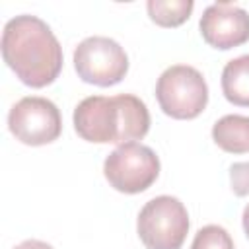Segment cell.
Returning <instances> with one entry per match:
<instances>
[{
	"label": "cell",
	"mask_w": 249,
	"mask_h": 249,
	"mask_svg": "<svg viewBox=\"0 0 249 249\" xmlns=\"http://www.w3.org/2000/svg\"><path fill=\"white\" fill-rule=\"evenodd\" d=\"M191 0H148L146 10L150 19L160 27H179L193 12Z\"/></svg>",
	"instance_id": "cell-11"
},
{
	"label": "cell",
	"mask_w": 249,
	"mask_h": 249,
	"mask_svg": "<svg viewBox=\"0 0 249 249\" xmlns=\"http://www.w3.org/2000/svg\"><path fill=\"white\" fill-rule=\"evenodd\" d=\"M212 140L228 154L249 152V117L224 115L212 126Z\"/></svg>",
	"instance_id": "cell-9"
},
{
	"label": "cell",
	"mask_w": 249,
	"mask_h": 249,
	"mask_svg": "<svg viewBox=\"0 0 249 249\" xmlns=\"http://www.w3.org/2000/svg\"><path fill=\"white\" fill-rule=\"evenodd\" d=\"M136 230L146 249H181L189 233L187 208L175 196H156L142 206Z\"/></svg>",
	"instance_id": "cell-4"
},
{
	"label": "cell",
	"mask_w": 249,
	"mask_h": 249,
	"mask_svg": "<svg viewBox=\"0 0 249 249\" xmlns=\"http://www.w3.org/2000/svg\"><path fill=\"white\" fill-rule=\"evenodd\" d=\"M230 185L235 196L249 195V161H237L230 167Z\"/></svg>",
	"instance_id": "cell-13"
},
{
	"label": "cell",
	"mask_w": 249,
	"mask_h": 249,
	"mask_svg": "<svg viewBox=\"0 0 249 249\" xmlns=\"http://www.w3.org/2000/svg\"><path fill=\"white\" fill-rule=\"evenodd\" d=\"M156 99L167 117L189 121L204 111L208 103V86L196 68L189 64H173L158 78Z\"/></svg>",
	"instance_id": "cell-3"
},
{
	"label": "cell",
	"mask_w": 249,
	"mask_h": 249,
	"mask_svg": "<svg viewBox=\"0 0 249 249\" xmlns=\"http://www.w3.org/2000/svg\"><path fill=\"white\" fill-rule=\"evenodd\" d=\"M191 249H235V247L231 235L222 226L208 224L196 231Z\"/></svg>",
	"instance_id": "cell-12"
},
{
	"label": "cell",
	"mask_w": 249,
	"mask_h": 249,
	"mask_svg": "<svg viewBox=\"0 0 249 249\" xmlns=\"http://www.w3.org/2000/svg\"><path fill=\"white\" fill-rule=\"evenodd\" d=\"M222 91L230 103L237 107H249V54L231 58L224 66Z\"/></svg>",
	"instance_id": "cell-10"
},
{
	"label": "cell",
	"mask_w": 249,
	"mask_h": 249,
	"mask_svg": "<svg viewBox=\"0 0 249 249\" xmlns=\"http://www.w3.org/2000/svg\"><path fill=\"white\" fill-rule=\"evenodd\" d=\"M14 249H53V247L45 241H39V239H25L19 245H16Z\"/></svg>",
	"instance_id": "cell-14"
},
{
	"label": "cell",
	"mask_w": 249,
	"mask_h": 249,
	"mask_svg": "<svg viewBox=\"0 0 249 249\" xmlns=\"http://www.w3.org/2000/svg\"><path fill=\"white\" fill-rule=\"evenodd\" d=\"M198 27L202 39L220 51H228L249 41V14L235 4H210L198 21Z\"/></svg>",
	"instance_id": "cell-8"
},
{
	"label": "cell",
	"mask_w": 249,
	"mask_h": 249,
	"mask_svg": "<svg viewBox=\"0 0 249 249\" xmlns=\"http://www.w3.org/2000/svg\"><path fill=\"white\" fill-rule=\"evenodd\" d=\"M103 175L109 185L124 195H138L150 189L160 175V158L140 142H128L115 148L103 163Z\"/></svg>",
	"instance_id": "cell-5"
},
{
	"label": "cell",
	"mask_w": 249,
	"mask_h": 249,
	"mask_svg": "<svg viewBox=\"0 0 249 249\" xmlns=\"http://www.w3.org/2000/svg\"><path fill=\"white\" fill-rule=\"evenodd\" d=\"M8 128L21 144L45 146L60 136L62 117L51 99L27 95L12 105L8 113Z\"/></svg>",
	"instance_id": "cell-7"
},
{
	"label": "cell",
	"mask_w": 249,
	"mask_h": 249,
	"mask_svg": "<svg viewBox=\"0 0 249 249\" xmlns=\"http://www.w3.org/2000/svg\"><path fill=\"white\" fill-rule=\"evenodd\" d=\"M241 222H243V230H245V235L249 239V204L243 208V216H241Z\"/></svg>",
	"instance_id": "cell-15"
},
{
	"label": "cell",
	"mask_w": 249,
	"mask_h": 249,
	"mask_svg": "<svg viewBox=\"0 0 249 249\" xmlns=\"http://www.w3.org/2000/svg\"><path fill=\"white\" fill-rule=\"evenodd\" d=\"M74 128L88 142L123 146L148 134L150 113L146 103L132 93L89 95L74 109Z\"/></svg>",
	"instance_id": "cell-2"
},
{
	"label": "cell",
	"mask_w": 249,
	"mask_h": 249,
	"mask_svg": "<svg viewBox=\"0 0 249 249\" xmlns=\"http://www.w3.org/2000/svg\"><path fill=\"white\" fill-rule=\"evenodd\" d=\"M74 68L82 82L109 88L126 76L128 56L115 39L93 35L74 49Z\"/></svg>",
	"instance_id": "cell-6"
},
{
	"label": "cell",
	"mask_w": 249,
	"mask_h": 249,
	"mask_svg": "<svg viewBox=\"0 0 249 249\" xmlns=\"http://www.w3.org/2000/svg\"><path fill=\"white\" fill-rule=\"evenodd\" d=\"M2 56L10 70L29 88L53 84L62 70V47L51 27L37 16H16L2 31Z\"/></svg>",
	"instance_id": "cell-1"
}]
</instances>
